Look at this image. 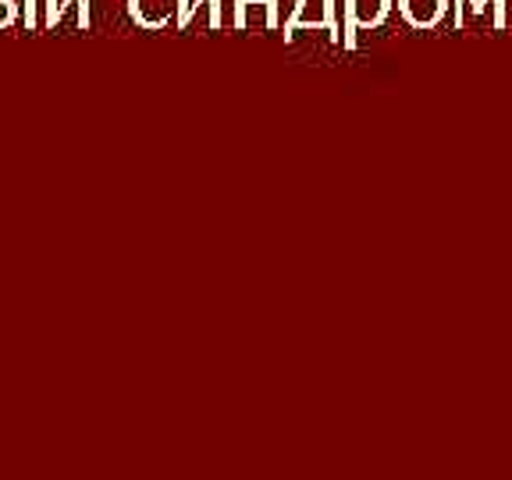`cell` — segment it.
<instances>
[{"label": "cell", "instance_id": "cell-1", "mask_svg": "<svg viewBox=\"0 0 512 480\" xmlns=\"http://www.w3.org/2000/svg\"><path fill=\"white\" fill-rule=\"evenodd\" d=\"M36 8H40L36 0H25V4H22V22H25V29H43V18L36 15Z\"/></svg>", "mask_w": 512, "mask_h": 480}, {"label": "cell", "instance_id": "cell-2", "mask_svg": "<svg viewBox=\"0 0 512 480\" xmlns=\"http://www.w3.org/2000/svg\"><path fill=\"white\" fill-rule=\"evenodd\" d=\"M15 22H18V4L15 0H0V29H8Z\"/></svg>", "mask_w": 512, "mask_h": 480}]
</instances>
